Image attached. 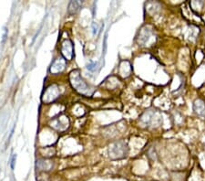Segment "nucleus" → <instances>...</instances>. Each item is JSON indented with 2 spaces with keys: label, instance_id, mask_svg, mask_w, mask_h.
Returning a JSON list of instances; mask_svg holds the SVG:
<instances>
[{
  "label": "nucleus",
  "instance_id": "1",
  "mask_svg": "<svg viewBox=\"0 0 205 181\" xmlns=\"http://www.w3.org/2000/svg\"><path fill=\"white\" fill-rule=\"evenodd\" d=\"M70 82L76 92L83 96L90 97L94 93V90L90 86H89L86 83V81L83 80L79 70H75L70 72Z\"/></svg>",
  "mask_w": 205,
  "mask_h": 181
},
{
  "label": "nucleus",
  "instance_id": "2",
  "mask_svg": "<svg viewBox=\"0 0 205 181\" xmlns=\"http://www.w3.org/2000/svg\"><path fill=\"white\" fill-rule=\"evenodd\" d=\"M59 97V88L56 84L48 86L42 95V102L46 104H49L55 102Z\"/></svg>",
  "mask_w": 205,
  "mask_h": 181
},
{
  "label": "nucleus",
  "instance_id": "3",
  "mask_svg": "<svg viewBox=\"0 0 205 181\" xmlns=\"http://www.w3.org/2000/svg\"><path fill=\"white\" fill-rule=\"evenodd\" d=\"M60 52L66 60H72L74 57V45L70 40H65L61 43Z\"/></svg>",
  "mask_w": 205,
  "mask_h": 181
},
{
  "label": "nucleus",
  "instance_id": "4",
  "mask_svg": "<svg viewBox=\"0 0 205 181\" xmlns=\"http://www.w3.org/2000/svg\"><path fill=\"white\" fill-rule=\"evenodd\" d=\"M127 146L126 144L123 143V142H119V143H116L111 150H110V157L112 158H122L126 156L127 154Z\"/></svg>",
  "mask_w": 205,
  "mask_h": 181
},
{
  "label": "nucleus",
  "instance_id": "5",
  "mask_svg": "<svg viewBox=\"0 0 205 181\" xmlns=\"http://www.w3.org/2000/svg\"><path fill=\"white\" fill-rule=\"evenodd\" d=\"M66 66H67V60L64 58H58L52 62L49 68V72L53 75L60 74L61 72L64 71V70L66 69Z\"/></svg>",
  "mask_w": 205,
  "mask_h": 181
},
{
  "label": "nucleus",
  "instance_id": "6",
  "mask_svg": "<svg viewBox=\"0 0 205 181\" xmlns=\"http://www.w3.org/2000/svg\"><path fill=\"white\" fill-rule=\"evenodd\" d=\"M68 125H70V123H68V120L67 119V117L65 116H59V117H57L55 119L52 120L51 122V126L57 130V131H65L67 127H68Z\"/></svg>",
  "mask_w": 205,
  "mask_h": 181
},
{
  "label": "nucleus",
  "instance_id": "7",
  "mask_svg": "<svg viewBox=\"0 0 205 181\" xmlns=\"http://www.w3.org/2000/svg\"><path fill=\"white\" fill-rule=\"evenodd\" d=\"M193 109L198 115L205 117V103L202 100L195 101L193 104Z\"/></svg>",
  "mask_w": 205,
  "mask_h": 181
},
{
  "label": "nucleus",
  "instance_id": "8",
  "mask_svg": "<svg viewBox=\"0 0 205 181\" xmlns=\"http://www.w3.org/2000/svg\"><path fill=\"white\" fill-rule=\"evenodd\" d=\"M81 7V2L80 1H70L67 7V13L68 15H75L80 8Z\"/></svg>",
  "mask_w": 205,
  "mask_h": 181
},
{
  "label": "nucleus",
  "instance_id": "9",
  "mask_svg": "<svg viewBox=\"0 0 205 181\" xmlns=\"http://www.w3.org/2000/svg\"><path fill=\"white\" fill-rule=\"evenodd\" d=\"M53 167V163L49 160L40 159L37 161V167L40 170H50Z\"/></svg>",
  "mask_w": 205,
  "mask_h": 181
},
{
  "label": "nucleus",
  "instance_id": "10",
  "mask_svg": "<svg viewBox=\"0 0 205 181\" xmlns=\"http://www.w3.org/2000/svg\"><path fill=\"white\" fill-rule=\"evenodd\" d=\"M96 66H97V63H96V62H91L90 64H89V65L87 66V69L89 70L90 71H93L96 69Z\"/></svg>",
  "mask_w": 205,
  "mask_h": 181
},
{
  "label": "nucleus",
  "instance_id": "11",
  "mask_svg": "<svg viewBox=\"0 0 205 181\" xmlns=\"http://www.w3.org/2000/svg\"><path fill=\"white\" fill-rule=\"evenodd\" d=\"M16 158H17V156L14 155L11 158V163H10V167H11V169H14V166H15V162H16Z\"/></svg>",
  "mask_w": 205,
  "mask_h": 181
},
{
  "label": "nucleus",
  "instance_id": "12",
  "mask_svg": "<svg viewBox=\"0 0 205 181\" xmlns=\"http://www.w3.org/2000/svg\"><path fill=\"white\" fill-rule=\"evenodd\" d=\"M92 28H93V34L95 35V34L97 33V31H98V27H97V24L93 23V24H92Z\"/></svg>",
  "mask_w": 205,
  "mask_h": 181
}]
</instances>
